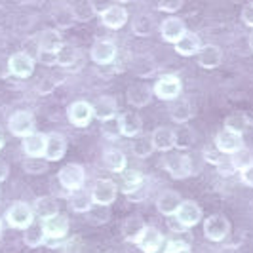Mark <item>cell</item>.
<instances>
[{
    "label": "cell",
    "instance_id": "obj_1",
    "mask_svg": "<svg viewBox=\"0 0 253 253\" xmlns=\"http://www.w3.org/2000/svg\"><path fill=\"white\" fill-rule=\"evenodd\" d=\"M164 168L173 179H187L192 175V160L187 152H166Z\"/></svg>",
    "mask_w": 253,
    "mask_h": 253
},
{
    "label": "cell",
    "instance_id": "obj_2",
    "mask_svg": "<svg viewBox=\"0 0 253 253\" xmlns=\"http://www.w3.org/2000/svg\"><path fill=\"white\" fill-rule=\"evenodd\" d=\"M42 225H44V232H46V244L50 248L59 246L61 240H65V236L69 234V219L63 213H57V215L42 221Z\"/></svg>",
    "mask_w": 253,
    "mask_h": 253
},
{
    "label": "cell",
    "instance_id": "obj_3",
    "mask_svg": "<svg viewBox=\"0 0 253 253\" xmlns=\"http://www.w3.org/2000/svg\"><path fill=\"white\" fill-rule=\"evenodd\" d=\"M6 221L8 225L13 228H21L25 230L35 223V211L33 206L25 202H13L8 210H6Z\"/></svg>",
    "mask_w": 253,
    "mask_h": 253
},
{
    "label": "cell",
    "instance_id": "obj_4",
    "mask_svg": "<svg viewBox=\"0 0 253 253\" xmlns=\"http://www.w3.org/2000/svg\"><path fill=\"white\" fill-rule=\"evenodd\" d=\"M181 80H179L175 75H164L160 76L156 82H154V88H152V93L162 99V101H175L181 95Z\"/></svg>",
    "mask_w": 253,
    "mask_h": 253
},
{
    "label": "cell",
    "instance_id": "obj_5",
    "mask_svg": "<svg viewBox=\"0 0 253 253\" xmlns=\"http://www.w3.org/2000/svg\"><path fill=\"white\" fill-rule=\"evenodd\" d=\"M59 179V185L67 189L69 192H75L84 187V181H86V171L80 164H67L59 169L57 173Z\"/></svg>",
    "mask_w": 253,
    "mask_h": 253
},
{
    "label": "cell",
    "instance_id": "obj_6",
    "mask_svg": "<svg viewBox=\"0 0 253 253\" xmlns=\"http://www.w3.org/2000/svg\"><path fill=\"white\" fill-rule=\"evenodd\" d=\"M204 234L206 238L211 242H223L227 240V236L230 234V223L225 215H210L204 221Z\"/></svg>",
    "mask_w": 253,
    "mask_h": 253
},
{
    "label": "cell",
    "instance_id": "obj_7",
    "mask_svg": "<svg viewBox=\"0 0 253 253\" xmlns=\"http://www.w3.org/2000/svg\"><path fill=\"white\" fill-rule=\"evenodd\" d=\"M116 55H118V48H116V44L113 40H97L89 50L91 61L97 65H103V67L113 65Z\"/></svg>",
    "mask_w": 253,
    "mask_h": 253
},
{
    "label": "cell",
    "instance_id": "obj_8",
    "mask_svg": "<svg viewBox=\"0 0 253 253\" xmlns=\"http://www.w3.org/2000/svg\"><path fill=\"white\" fill-rule=\"evenodd\" d=\"M116 194H118V187L111 179H97L93 183V189H91L93 204H97V206H111L116 200Z\"/></svg>",
    "mask_w": 253,
    "mask_h": 253
},
{
    "label": "cell",
    "instance_id": "obj_9",
    "mask_svg": "<svg viewBox=\"0 0 253 253\" xmlns=\"http://www.w3.org/2000/svg\"><path fill=\"white\" fill-rule=\"evenodd\" d=\"M37 124H35V116L27 111H17L10 118V131H12L15 137H21L25 139L29 135H33L37 129Z\"/></svg>",
    "mask_w": 253,
    "mask_h": 253
},
{
    "label": "cell",
    "instance_id": "obj_10",
    "mask_svg": "<svg viewBox=\"0 0 253 253\" xmlns=\"http://www.w3.org/2000/svg\"><path fill=\"white\" fill-rule=\"evenodd\" d=\"M69 122L76 127H86L93 120V107L88 101H75L67 109Z\"/></svg>",
    "mask_w": 253,
    "mask_h": 253
},
{
    "label": "cell",
    "instance_id": "obj_11",
    "mask_svg": "<svg viewBox=\"0 0 253 253\" xmlns=\"http://www.w3.org/2000/svg\"><path fill=\"white\" fill-rule=\"evenodd\" d=\"M8 69L13 76L17 78H29L35 73V59L31 53L25 51H17L8 59Z\"/></svg>",
    "mask_w": 253,
    "mask_h": 253
},
{
    "label": "cell",
    "instance_id": "obj_12",
    "mask_svg": "<svg viewBox=\"0 0 253 253\" xmlns=\"http://www.w3.org/2000/svg\"><path fill=\"white\" fill-rule=\"evenodd\" d=\"M215 147L223 152V154L232 156L234 152H238L240 149H244L246 145H244V137H242L240 133H234V131L223 127L215 135Z\"/></svg>",
    "mask_w": 253,
    "mask_h": 253
},
{
    "label": "cell",
    "instance_id": "obj_13",
    "mask_svg": "<svg viewBox=\"0 0 253 253\" xmlns=\"http://www.w3.org/2000/svg\"><path fill=\"white\" fill-rule=\"evenodd\" d=\"M160 33H162V38L169 44H177L181 38L185 37L189 31H187V25L183 19H179L175 15H169L162 21V27H160Z\"/></svg>",
    "mask_w": 253,
    "mask_h": 253
},
{
    "label": "cell",
    "instance_id": "obj_14",
    "mask_svg": "<svg viewBox=\"0 0 253 253\" xmlns=\"http://www.w3.org/2000/svg\"><path fill=\"white\" fill-rule=\"evenodd\" d=\"M137 246L143 250V253H164V236L156 227H147Z\"/></svg>",
    "mask_w": 253,
    "mask_h": 253
},
{
    "label": "cell",
    "instance_id": "obj_15",
    "mask_svg": "<svg viewBox=\"0 0 253 253\" xmlns=\"http://www.w3.org/2000/svg\"><path fill=\"white\" fill-rule=\"evenodd\" d=\"M175 217H177L179 223H181L183 227L190 228L200 223V219H202V208L196 202H192V200H185V202L179 206Z\"/></svg>",
    "mask_w": 253,
    "mask_h": 253
},
{
    "label": "cell",
    "instance_id": "obj_16",
    "mask_svg": "<svg viewBox=\"0 0 253 253\" xmlns=\"http://www.w3.org/2000/svg\"><path fill=\"white\" fill-rule=\"evenodd\" d=\"M181 204H183L181 194L171 189L162 190V192L158 194V198H156V208H158V211H160L162 215H168V217L175 215Z\"/></svg>",
    "mask_w": 253,
    "mask_h": 253
},
{
    "label": "cell",
    "instance_id": "obj_17",
    "mask_svg": "<svg viewBox=\"0 0 253 253\" xmlns=\"http://www.w3.org/2000/svg\"><path fill=\"white\" fill-rule=\"evenodd\" d=\"M65 152H67V139L61 133H57V131H50L48 133V141H46L44 158L48 162H57V160L63 158Z\"/></svg>",
    "mask_w": 253,
    "mask_h": 253
},
{
    "label": "cell",
    "instance_id": "obj_18",
    "mask_svg": "<svg viewBox=\"0 0 253 253\" xmlns=\"http://www.w3.org/2000/svg\"><path fill=\"white\" fill-rule=\"evenodd\" d=\"M91 107H93V118L101 120L103 124L114 120V116H116V113H118V103H116V99L111 97V95H103V97H99Z\"/></svg>",
    "mask_w": 253,
    "mask_h": 253
},
{
    "label": "cell",
    "instance_id": "obj_19",
    "mask_svg": "<svg viewBox=\"0 0 253 253\" xmlns=\"http://www.w3.org/2000/svg\"><path fill=\"white\" fill-rule=\"evenodd\" d=\"M196 59H198V65L202 69H217L223 63V51L215 44H206L196 53Z\"/></svg>",
    "mask_w": 253,
    "mask_h": 253
},
{
    "label": "cell",
    "instance_id": "obj_20",
    "mask_svg": "<svg viewBox=\"0 0 253 253\" xmlns=\"http://www.w3.org/2000/svg\"><path fill=\"white\" fill-rule=\"evenodd\" d=\"M101 21L105 27L109 29H122L127 23V10L124 6H118V4H111L105 12L101 13Z\"/></svg>",
    "mask_w": 253,
    "mask_h": 253
},
{
    "label": "cell",
    "instance_id": "obj_21",
    "mask_svg": "<svg viewBox=\"0 0 253 253\" xmlns=\"http://www.w3.org/2000/svg\"><path fill=\"white\" fill-rule=\"evenodd\" d=\"M118 124H120V133L124 137H139L141 131H143V120L137 113H124L120 114L118 118Z\"/></svg>",
    "mask_w": 253,
    "mask_h": 253
},
{
    "label": "cell",
    "instance_id": "obj_22",
    "mask_svg": "<svg viewBox=\"0 0 253 253\" xmlns=\"http://www.w3.org/2000/svg\"><path fill=\"white\" fill-rule=\"evenodd\" d=\"M145 228H147V225L139 215H129L122 223V236L129 244H137L145 232Z\"/></svg>",
    "mask_w": 253,
    "mask_h": 253
},
{
    "label": "cell",
    "instance_id": "obj_23",
    "mask_svg": "<svg viewBox=\"0 0 253 253\" xmlns=\"http://www.w3.org/2000/svg\"><path fill=\"white\" fill-rule=\"evenodd\" d=\"M37 42V50H46V51H59L63 48V40L59 31L55 29H44L42 33H38V37L35 38Z\"/></svg>",
    "mask_w": 253,
    "mask_h": 253
},
{
    "label": "cell",
    "instance_id": "obj_24",
    "mask_svg": "<svg viewBox=\"0 0 253 253\" xmlns=\"http://www.w3.org/2000/svg\"><path fill=\"white\" fill-rule=\"evenodd\" d=\"M127 103L133 105V107H147L152 99V88L145 82H139V84H133L129 86L126 91Z\"/></svg>",
    "mask_w": 253,
    "mask_h": 253
},
{
    "label": "cell",
    "instance_id": "obj_25",
    "mask_svg": "<svg viewBox=\"0 0 253 253\" xmlns=\"http://www.w3.org/2000/svg\"><path fill=\"white\" fill-rule=\"evenodd\" d=\"M154 151L160 152H169L175 147V131L171 127H156L151 135Z\"/></svg>",
    "mask_w": 253,
    "mask_h": 253
},
{
    "label": "cell",
    "instance_id": "obj_26",
    "mask_svg": "<svg viewBox=\"0 0 253 253\" xmlns=\"http://www.w3.org/2000/svg\"><path fill=\"white\" fill-rule=\"evenodd\" d=\"M46 141H48V133H38L35 131L33 135H29L23 139V151L29 158H44L46 152Z\"/></svg>",
    "mask_w": 253,
    "mask_h": 253
},
{
    "label": "cell",
    "instance_id": "obj_27",
    "mask_svg": "<svg viewBox=\"0 0 253 253\" xmlns=\"http://www.w3.org/2000/svg\"><path fill=\"white\" fill-rule=\"evenodd\" d=\"M33 211H35V217L46 221V219L59 213V204L53 196H40L33 204Z\"/></svg>",
    "mask_w": 253,
    "mask_h": 253
},
{
    "label": "cell",
    "instance_id": "obj_28",
    "mask_svg": "<svg viewBox=\"0 0 253 253\" xmlns=\"http://www.w3.org/2000/svg\"><path fill=\"white\" fill-rule=\"evenodd\" d=\"M192 105H190L187 99H175V101H171L169 105V116H171V120L173 122H177V124H187L190 118H192Z\"/></svg>",
    "mask_w": 253,
    "mask_h": 253
},
{
    "label": "cell",
    "instance_id": "obj_29",
    "mask_svg": "<svg viewBox=\"0 0 253 253\" xmlns=\"http://www.w3.org/2000/svg\"><path fill=\"white\" fill-rule=\"evenodd\" d=\"M57 65H59V67H65V69H75V71H78V69L82 67L80 51L75 50L73 46L63 44V48L57 51Z\"/></svg>",
    "mask_w": 253,
    "mask_h": 253
},
{
    "label": "cell",
    "instance_id": "obj_30",
    "mask_svg": "<svg viewBox=\"0 0 253 253\" xmlns=\"http://www.w3.org/2000/svg\"><path fill=\"white\" fill-rule=\"evenodd\" d=\"M202 48V42H200V37L194 35V33H187L185 37L179 40L175 44V51L183 57H190V55H196Z\"/></svg>",
    "mask_w": 253,
    "mask_h": 253
},
{
    "label": "cell",
    "instance_id": "obj_31",
    "mask_svg": "<svg viewBox=\"0 0 253 253\" xmlns=\"http://www.w3.org/2000/svg\"><path fill=\"white\" fill-rule=\"evenodd\" d=\"M103 166L114 171V173H122L126 169V154L118 149H109L103 152Z\"/></svg>",
    "mask_w": 253,
    "mask_h": 253
},
{
    "label": "cell",
    "instance_id": "obj_32",
    "mask_svg": "<svg viewBox=\"0 0 253 253\" xmlns=\"http://www.w3.org/2000/svg\"><path fill=\"white\" fill-rule=\"evenodd\" d=\"M23 242H25L29 248H38V246L46 244V232H44L42 221L35 219V223L23 230Z\"/></svg>",
    "mask_w": 253,
    "mask_h": 253
},
{
    "label": "cell",
    "instance_id": "obj_33",
    "mask_svg": "<svg viewBox=\"0 0 253 253\" xmlns=\"http://www.w3.org/2000/svg\"><path fill=\"white\" fill-rule=\"evenodd\" d=\"M69 202H71V208L78 211V213H88L89 210H91V206H93V198H91V190H75V192H71V198H69Z\"/></svg>",
    "mask_w": 253,
    "mask_h": 253
},
{
    "label": "cell",
    "instance_id": "obj_34",
    "mask_svg": "<svg viewBox=\"0 0 253 253\" xmlns=\"http://www.w3.org/2000/svg\"><path fill=\"white\" fill-rule=\"evenodd\" d=\"M131 31H133L135 37H141V38L152 35V31H154V21H152V17L149 13H137V15L133 17V21H131Z\"/></svg>",
    "mask_w": 253,
    "mask_h": 253
},
{
    "label": "cell",
    "instance_id": "obj_35",
    "mask_svg": "<svg viewBox=\"0 0 253 253\" xmlns=\"http://www.w3.org/2000/svg\"><path fill=\"white\" fill-rule=\"evenodd\" d=\"M250 124H252V120L244 113H232L225 118V129H230V131L240 133V135L250 127Z\"/></svg>",
    "mask_w": 253,
    "mask_h": 253
},
{
    "label": "cell",
    "instance_id": "obj_36",
    "mask_svg": "<svg viewBox=\"0 0 253 253\" xmlns=\"http://www.w3.org/2000/svg\"><path fill=\"white\" fill-rule=\"evenodd\" d=\"M71 10L75 13L76 21H89L93 15H95V4L91 0H80V2H75L71 6Z\"/></svg>",
    "mask_w": 253,
    "mask_h": 253
},
{
    "label": "cell",
    "instance_id": "obj_37",
    "mask_svg": "<svg viewBox=\"0 0 253 253\" xmlns=\"http://www.w3.org/2000/svg\"><path fill=\"white\" fill-rule=\"evenodd\" d=\"M154 151V145H152V139L149 135H139L135 137L133 143H131V152L137 156V158H149Z\"/></svg>",
    "mask_w": 253,
    "mask_h": 253
},
{
    "label": "cell",
    "instance_id": "obj_38",
    "mask_svg": "<svg viewBox=\"0 0 253 253\" xmlns=\"http://www.w3.org/2000/svg\"><path fill=\"white\" fill-rule=\"evenodd\" d=\"M143 181H145V177L141 175L137 169H124L122 171V192L129 194L131 190L137 189Z\"/></svg>",
    "mask_w": 253,
    "mask_h": 253
},
{
    "label": "cell",
    "instance_id": "obj_39",
    "mask_svg": "<svg viewBox=\"0 0 253 253\" xmlns=\"http://www.w3.org/2000/svg\"><path fill=\"white\" fill-rule=\"evenodd\" d=\"M86 217H88V221L91 225H105L111 219V206H97V204H93L91 210L86 213Z\"/></svg>",
    "mask_w": 253,
    "mask_h": 253
},
{
    "label": "cell",
    "instance_id": "obj_40",
    "mask_svg": "<svg viewBox=\"0 0 253 253\" xmlns=\"http://www.w3.org/2000/svg\"><path fill=\"white\" fill-rule=\"evenodd\" d=\"M192 143H194V131H192V127L183 124L175 131V147H177L179 151H185V149H189Z\"/></svg>",
    "mask_w": 253,
    "mask_h": 253
},
{
    "label": "cell",
    "instance_id": "obj_41",
    "mask_svg": "<svg viewBox=\"0 0 253 253\" xmlns=\"http://www.w3.org/2000/svg\"><path fill=\"white\" fill-rule=\"evenodd\" d=\"M230 158H232L234 168H236L238 171H242V169H246V168H250V166L253 164V151L248 149V147H244V149H240L238 152H234Z\"/></svg>",
    "mask_w": 253,
    "mask_h": 253
},
{
    "label": "cell",
    "instance_id": "obj_42",
    "mask_svg": "<svg viewBox=\"0 0 253 253\" xmlns=\"http://www.w3.org/2000/svg\"><path fill=\"white\" fill-rule=\"evenodd\" d=\"M53 19H55L57 27H63V29L71 27L76 21L75 13H73V10H71V6H59V8L53 12Z\"/></svg>",
    "mask_w": 253,
    "mask_h": 253
},
{
    "label": "cell",
    "instance_id": "obj_43",
    "mask_svg": "<svg viewBox=\"0 0 253 253\" xmlns=\"http://www.w3.org/2000/svg\"><path fill=\"white\" fill-rule=\"evenodd\" d=\"M23 169L31 175H40L48 169V160L46 158H27L23 162Z\"/></svg>",
    "mask_w": 253,
    "mask_h": 253
},
{
    "label": "cell",
    "instance_id": "obj_44",
    "mask_svg": "<svg viewBox=\"0 0 253 253\" xmlns=\"http://www.w3.org/2000/svg\"><path fill=\"white\" fill-rule=\"evenodd\" d=\"M217 171H219V175H223V177H230L232 173H236L238 169L234 168V164H232V158L228 156V154H225L223 158H221V162L215 166Z\"/></svg>",
    "mask_w": 253,
    "mask_h": 253
},
{
    "label": "cell",
    "instance_id": "obj_45",
    "mask_svg": "<svg viewBox=\"0 0 253 253\" xmlns=\"http://www.w3.org/2000/svg\"><path fill=\"white\" fill-rule=\"evenodd\" d=\"M149 192H151V187H149V181L145 179L143 183H141L139 187L135 190H131L129 194H126L129 200H133V202H141V200H145L147 196H149Z\"/></svg>",
    "mask_w": 253,
    "mask_h": 253
},
{
    "label": "cell",
    "instance_id": "obj_46",
    "mask_svg": "<svg viewBox=\"0 0 253 253\" xmlns=\"http://www.w3.org/2000/svg\"><path fill=\"white\" fill-rule=\"evenodd\" d=\"M164 253H190V246L183 240H171L166 244Z\"/></svg>",
    "mask_w": 253,
    "mask_h": 253
},
{
    "label": "cell",
    "instance_id": "obj_47",
    "mask_svg": "<svg viewBox=\"0 0 253 253\" xmlns=\"http://www.w3.org/2000/svg\"><path fill=\"white\" fill-rule=\"evenodd\" d=\"M113 67H114V71H118V73H122V71H126L127 67H131V57H129V53H127V51H118Z\"/></svg>",
    "mask_w": 253,
    "mask_h": 253
},
{
    "label": "cell",
    "instance_id": "obj_48",
    "mask_svg": "<svg viewBox=\"0 0 253 253\" xmlns=\"http://www.w3.org/2000/svg\"><path fill=\"white\" fill-rule=\"evenodd\" d=\"M37 61H40L42 65H46V67H53V65H57V51L38 50Z\"/></svg>",
    "mask_w": 253,
    "mask_h": 253
},
{
    "label": "cell",
    "instance_id": "obj_49",
    "mask_svg": "<svg viewBox=\"0 0 253 253\" xmlns=\"http://www.w3.org/2000/svg\"><path fill=\"white\" fill-rule=\"evenodd\" d=\"M183 8V0H162V2H158V10H162V12H179Z\"/></svg>",
    "mask_w": 253,
    "mask_h": 253
},
{
    "label": "cell",
    "instance_id": "obj_50",
    "mask_svg": "<svg viewBox=\"0 0 253 253\" xmlns=\"http://www.w3.org/2000/svg\"><path fill=\"white\" fill-rule=\"evenodd\" d=\"M223 156H225V154L219 151L217 147H213V149H206V151H204V158H206V162H210V164H213V166L219 164Z\"/></svg>",
    "mask_w": 253,
    "mask_h": 253
},
{
    "label": "cell",
    "instance_id": "obj_51",
    "mask_svg": "<svg viewBox=\"0 0 253 253\" xmlns=\"http://www.w3.org/2000/svg\"><path fill=\"white\" fill-rule=\"evenodd\" d=\"M242 21L253 29V2H248V4L242 8Z\"/></svg>",
    "mask_w": 253,
    "mask_h": 253
},
{
    "label": "cell",
    "instance_id": "obj_52",
    "mask_svg": "<svg viewBox=\"0 0 253 253\" xmlns=\"http://www.w3.org/2000/svg\"><path fill=\"white\" fill-rule=\"evenodd\" d=\"M103 133H105V135H109V137H116V135L120 133V124H118V120H111V122H105Z\"/></svg>",
    "mask_w": 253,
    "mask_h": 253
},
{
    "label": "cell",
    "instance_id": "obj_53",
    "mask_svg": "<svg viewBox=\"0 0 253 253\" xmlns=\"http://www.w3.org/2000/svg\"><path fill=\"white\" fill-rule=\"evenodd\" d=\"M240 177H242V183H244L246 187L253 189V164L250 166V168H246V169H242Z\"/></svg>",
    "mask_w": 253,
    "mask_h": 253
},
{
    "label": "cell",
    "instance_id": "obj_54",
    "mask_svg": "<svg viewBox=\"0 0 253 253\" xmlns=\"http://www.w3.org/2000/svg\"><path fill=\"white\" fill-rule=\"evenodd\" d=\"M168 227L171 228L173 232H183V230H187V228H185L183 225H181V223H179V219L175 215H171L169 219H168Z\"/></svg>",
    "mask_w": 253,
    "mask_h": 253
},
{
    "label": "cell",
    "instance_id": "obj_55",
    "mask_svg": "<svg viewBox=\"0 0 253 253\" xmlns=\"http://www.w3.org/2000/svg\"><path fill=\"white\" fill-rule=\"evenodd\" d=\"M63 248H65V252H67V253H80V242H78V240L67 242Z\"/></svg>",
    "mask_w": 253,
    "mask_h": 253
},
{
    "label": "cell",
    "instance_id": "obj_56",
    "mask_svg": "<svg viewBox=\"0 0 253 253\" xmlns=\"http://www.w3.org/2000/svg\"><path fill=\"white\" fill-rule=\"evenodd\" d=\"M8 173H10V168H8V164H6L4 160H0V181H4V179L8 177Z\"/></svg>",
    "mask_w": 253,
    "mask_h": 253
},
{
    "label": "cell",
    "instance_id": "obj_57",
    "mask_svg": "<svg viewBox=\"0 0 253 253\" xmlns=\"http://www.w3.org/2000/svg\"><path fill=\"white\" fill-rule=\"evenodd\" d=\"M248 44H250V50L253 51V31H252V35H250V38H248Z\"/></svg>",
    "mask_w": 253,
    "mask_h": 253
},
{
    "label": "cell",
    "instance_id": "obj_58",
    "mask_svg": "<svg viewBox=\"0 0 253 253\" xmlns=\"http://www.w3.org/2000/svg\"><path fill=\"white\" fill-rule=\"evenodd\" d=\"M4 149V139H2V135H0V151Z\"/></svg>",
    "mask_w": 253,
    "mask_h": 253
},
{
    "label": "cell",
    "instance_id": "obj_59",
    "mask_svg": "<svg viewBox=\"0 0 253 253\" xmlns=\"http://www.w3.org/2000/svg\"><path fill=\"white\" fill-rule=\"evenodd\" d=\"M0 238H2V225H0Z\"/></svg>",
    "mask_w": 253,
    "mask_h": 253
},
{
    "label": "cell",
    "instance_id": "obj_60",
    "mask_svg": "<svg viewBox=\"0 0 253 253\" xmlns=\"http://www.w3.org/2000/svg\"><path fill=\"white\" fill-rule=\"evenodd\" d=\"M252 126H253V118H252Z\"/></svg>",
    "mask_w": 253,
    "mask_h": 253
}]
</instances>
